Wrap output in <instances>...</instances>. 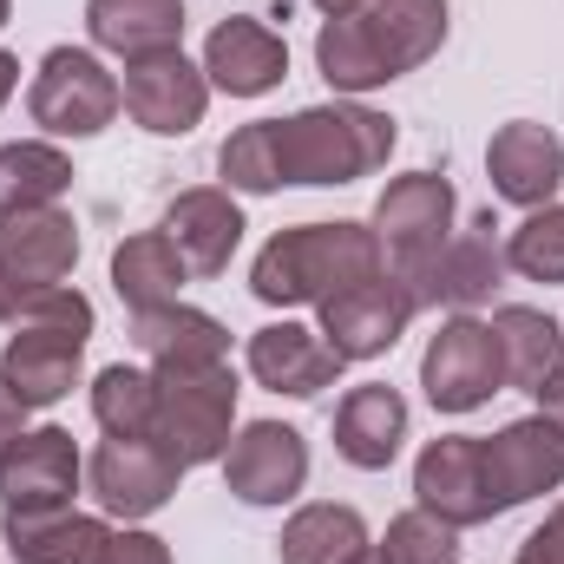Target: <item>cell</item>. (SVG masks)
Returning <instances> with one entry per match:
<instances>
[{
    "label": "cell",
    "mask_w": 564,
    "mask_h": 564,
    "mask_svg": "<svg viewBox=\"0 0 564 564\" xmlns=\"http://www.w3.org/2000/svg\"><path fill=\"white\" fill-rule=\"evenodd\" d=\"M414 315H421L414 295L381 270V276H368V282L335 289V295L315 308V328L328 335V348H335L341 361H381V355L401 348V335L414 328Z\"/></svg>",
    "instance_id": "obj_11"
},
{
    "label": "cell",
    "mask_w": 564,
    "mask_h": 564,
    "mask_svg": "<svg viewBox=\"0 0 564 564\" xmlns=\"http://www.w3.org/2000/svg\"><path fill=\"white\" fill-rule=\"evenodd\" d=\"M112 519L106 512H79V506H59V512H0V545L13 564H106L112 545Z\"/></svg>",
    "instance_id": "obj_22"
},
{
    "label": "cell",
    "mask_w": 564,
    "mask_h": 564,
    "mask_svg": "<svg viewBox=\"0 0 564 564\" xmlns=\"http://www.w3.org/2000/svg\"><path fill=\"white\" fill-rule=\"evenodd\" d=\"M7 328H46V335L93 341V335H99V308H93V295H86V289H73V282H53V289H33V295H20V308H13V322H7Z\"/></svg>",
    "instance_id": "obj_35"
},
{
    "label": "cell",
    "mask_w": 564,
    "mask_h": 564,
    "mask_svg": "<svg viewBox=\"0 0 564 564\" xmlns=\"http://www.w3.org/2000/svg\"><path fill=\"white\" fill-rule=\"evenodd\" d=\"M0 388L26 414H46V408L73 401V388H86V341L46 335V328H13L7 348H0Z\"/></svg>",
    "instance_id": "obj_20"
},
{
    "label": "cell",
    "mask_w": 564,
    "mask_h": 564,
    "mask_svg": "<svg viewBox=\"0 0 564 564\" xmlns=\"http://www.w3.org/2000/svg\"><path fill=\"white\" fill-rule=\"evenodd\" d=\"M119 112H126V86L93 46H46L40 53L33 79H26V119L40 126V139H99V132H112Z\"/></svg>",
    "instance_id": "obj_3"
},
{
    "label": "cell",
    "mask_w": 564,
    "mask_h": 564,
    "mask_svg": "<svg viewBox=\"0 0 564 564\" xmlns=\"http://www.w3.org/2000/svg\"><path fill=\"white\" fill-rule=\"evenodd\" d=\"M7 20H13V0H0V26H7Z\"/></svg>",
    "instance_id": "obj_44"
},
{
    "label": "cell",
    "mask_w": 564,
    "mask_h": 564,
    "mask_svg": "<svg viewBox=\"0 0 564 564\" xmlns=\"http://www.w3.org/2000/svg\"><path fill=\"white\" fill-rule=\"evenodd\" d=\"M512 564H564V499L545 512L539 532H525V545L512 552Z\"/></svg>",
    "instance_id": "obj_37"
},
{
    "label": "cell",
    "mask_w": 564,
    "mask_h": 564,
    "mask_svg": "<svg viewBox=\"0 0 564 564\" xmlns=\"http://www.w3.org/2000/svg\"><path fill=\"white\" fill-rule=\"evenodd\" d=\"M106 564H177V558L151 525H119L112 545H106Z\"/></svg>",
    "instance_id": "obj_36"
},
{
    "label": "cell",
    "mask_w": 564,
    "mask_h": 564,
    "mask_svg": "<svg viewBox=\"0 0 564 564\" xmlns=\"http://www.w3.org/2000/svg\"><path fill=\"white\" fill-rule=\"evenodd\" d=\"M204 79L224 99H270L289 79V40L257 13H230L204 33Z\"/></svg>",
    "instance_id": "obj_15"
},
{
    "label": "cell",
    "mask_w": 564,
    "mask_h": 564,
    "mask_svg": "<svg viewBox=\"0 0 564 564\" xmlns=\"http://www.w3.org/2000/svg\"><path fill=\"white\" fill-rule=\"evenodd\" d=\"M119 86H126V119L151 139H191L210 112V79L184 46L151 53V59H126Z\"/></svg>",
    "instance_id": "obj_12"
},
{
    "label": "cell",
    "mask_w": 564,
    "mask_h": 564,
    "mask_svg": "<svg viewBox=\"0 0 564 564\" xmlns=\"http://www.w3.org/2000/svg\"><path fill=\"white\" fill-rule=\"evenodd\" d=\"M243 368H250L257 388H270L282 401H315V394H328V388L341 381L348 361L328 348L322 328L282 315V322H263V328L243 341Z\"/></svg>",
    "instance_id": "obj_14"
},
{
    "label": "cell",
    "mask_w": 564,
    "mask_h": 564,
    "mask_svg": "<svg viewBox=\"0 0 564 564\" xmlns=\"http://www.w3.org/2000/svg\"><path fill=\"white\" fill-rule=\"evenodd\" d=\"M375 237H381V257H388V276L408 282L433 263V250L453 237L459 224V191L453 177L440 171H408V177H388V191L375 197Z\"/></svg>",
    "instance_id": "obj_5"
},
{
    "label": "cell",
    "mask_w": 564,
    "mask_h": 564,
    "mask_svg": "<svg viewBox=\"0 0 564 564\" xmlns=\"http://www.w3.org/2000/svg\"><path fill=\"white\" fill-rule=\"evenodd\" d=\"M86 492V453L66 426H26L0 459V512H59Z\"/></svg>",
    "instance_id": "obj_13"
},
{
    "label": "cell",
    "mask_w": 564,
    "mask_h": 564,
    "mask_svg": "<svg viewBox=\"0 0 564 564\" xmlns=\"http://www.w3.org/2000/svg\"><path fill=\"white\" fill-rule=\"evenodd\" d=\"M539 414H552V421L564 426V375L552 381V388H545V394H539Z\"/></svg>",
    "instance_id": "obj_40"
},
{
    "label": "cell",
    "mask_w": 564,
    "mask_h": 564,
    "mask_svg": "<svg viewBox=\"0 0 564 564\" xmlns=\"http://www.w3.org/2000/svg\"><path fill=\"white\" fill-rule=\"evenodd\" d=\"M184 282H191V263L177 257V243L164 230H139L112 250V295L144 315V308H164V302H184Z\"/></svg>",
    "instance_id": "obj_28"
},
{
    "label": "cell",
    "mask_w": 564,
    "mask_h": 564,
    "mask_svg": "<svg viewBox=\"0 0 564 564\" xmlns=\"http://www.w3.org/2000/svg\"><path fill=\"white\" fill-rule=\"evenodd\" d=\"M479 466H486V499L492 519L519 512L545 492H564V426L552 414H519L499 433L479 440Z\"/></svg>",
    "instance_id": "obj_8"
},
{
    "label": "cell",
    "mask_w": 564,
    "mask_h": 564,
    "mask_svg": "<svg viewBox=\"0 0 564 564\" xmlns=\"http://www.w3.org/2000/svg\"><path fill=\"white\" fill-rule=\"evenodd\" d=\"M86 401H93V426L106 440H151L158 421V375L139 361H112L86 381Z\"/></svg>",
    "instance_id": "obj_30"
},
{
    "label": "cell",
    "mask_w": 564,
    "mask_h": 564,
    "mask_svg": "<svg viewBox=\"0 0 564 564\" xmlns=\"http://www.w3.org/2000/svg\"><path fill=\"white\" fill-rule=\"evenodd\" d=\"M217 177L237 197H276L282 191V144H276V119H250L230 139L217 144Z\"/></svg>",
    "instance_id": "obj_32"
},
{
    "label": "cell",
    "mask_w": 564,
    "mask_h": 564,
    "mask_svg": "<svg viewBox=\"0 0 564 564\" xmlns=\"http://www.w3.org/2000/svg\"><path fill=\"white\" fill-rule=\"evenodd\" d=\"M388 270L381 257V237L375 224H355V217H335V224H289L276 230L257 263H250V295L263 308H322L335 289L348 282H368Z\"/></svg>",
    "instance_id": "obj_1"
},
{
    "label": "cell",
    "mask_w": 564,
    "mask_h": 564,
    "mask_svg": "<svg viewBox=\"0 0 564 564\" xmlns=\"http://www.w3.org/2000/svg\"><path fill=\"white\" fill-rule=\"evenodd\" d=\"M73 191V158L53 139H13L0 144V217L7 210H40Z\"/></svg>",
    "instance_id": "obj_31"
},
{
    "label": "cell",
    "mask_w": 564,
    "mask_h": 564,
    "mask_svg": "<svg viewBox=\"0 0 564 564\" xmlns=\"http://www.w3.org/2000/svg\"><path fill=\"white\" fill-rule=\"evenodd\" d=\"M322 20H341V13H361V0H308Z\"/></svg>",
    "instance_id": "obj_41"
},
{
    "label": "cell",
    "mask_w": 564,
    "mask_h": 564,
    "mask_svg": "<svg viewBox=\"0 0 564 564\" xmlns=\"http://www.w3.org/2000/svg\"><path fill=\"white\" fill-rule=\"evenodd\" d=\"M421 394H426V408L446 414V421H466V414H479L492 394H506L492 322H479V315H446V322L426 335Z\"/></svg>",
    "instance_id": "obj_6"
},
{
    "label": "cell",
    "mask_w": 564,
    "mask_h": 564,
    "mask_svg": "<svg viewBox=\"0 0 564 564\" xmlns=\"http://www.w3.org/2000/svg\"><path fill=\"white\" fill-rule=\"evenodd\" d=\"M282 144V191H335V184H361L375 171H388L394 158V119L368 99H322L276 119Z\"/></svg>",
    "instance_id": "obj_2"
},
{
    "label": "cell",
    "mask_w": 564,
    "mask_h": 564,
    "mask_svg": "<svg viewBox=\"0 0 564 564\" xmlns=\"http://www.w3.org/2000/svg\"><path fill=\"white\" fill-rule=\"evenodd\" d=\"M315 73L328 79L335 99H368V93H388L394 86V66L375 46V33H368L361 13H341V20H322L315 26Z\"/></svg>",
    "instance_id": "obj_27"
},
{
    "label": "cell",
    "mask_w": 564,
    "mask_h": 564,
    "mask_svg": "<svg viewBox=\"0 0 564 564\" xmlns=\"http://www.w3.org/2000/svg\"><path fill=\"white\" fill-rule=\"evenodd\" d=\"M408 426H414V408L401 388L388 381H361L341 394L335 408V453L355 466V473H388L408 446Z\"/></svg>",
    "instance_id": "obj_21"
},
{
    "label": "cell",
    "mask_w": 564,
    "mask_h": 564,
    "mask_svg": "<svg viewBox=\"0 0 564 564\" xmlns=\"http://www.w3.org/2000/svg\"><path fill=\"white\" fill-rule=\"evenodd\" d=\"M486 177H492V197L512 204V210H539V204H558L564 184V139L539 119H512L499 126L486 144Z\"/></svg>",
    "instance_id": "obj_18"
},
{
    "label": "cell",
    "mask_w": 564,
    "mask_h": 564,
    "mask_svg": "<svg viewBox=\"0 0 564 564\" xmlns=\"http://www.w3.org/2000/svg\"><path fill=\"white\" fill-rule=\"evenodd\" d=\"M171 243H177V257L191 263V276H224L230 270V257L243 250V204H237V191H224V184H191V191H177L171 204H164V224H158Z\"/></svg>",
    "instance_id": "obj_19"
},
{
    "label": "cell",
    "mask_w": 564,
    "mask_h": 564,
    "mask_svg": "<svg viewBox=\"0 0 564 564\" xmlns=\"http://www.w3.org/2000/svg\"><path fill=\"white\" fill-rule=\"evenodd\" d=\"M414 506L473 532L492 519L486 499V466H479V433H440L414 453Z\"/></svg>",
    "instance_id": "obj_17"
},
{
    "label": "cell",
    "mask_w": 564,
    "mask_h": 564,
    "mask_svg": "<svg viewBox=\"0 0 564 564\" xmlns=\"http://www.w3.org/2000/svg\"><path fill=\"white\" fill-rule=\"evenodd\" d=\"M506 270L519 282H564V204H539L506 230Z\"/></svg>",
    "instance_id": "obj_33"
},
{
    "label": "cell",
    "mask_w": 564,
    "mask_h": 564,
    "mask_svg": "<svg viewBox=\"0 0 564 564\" xmlns=\"http://www.w3.org/2000/svg\"><path fill=\"white\" fill-rule=\"evenodd\" d=\"M361 20H368L375 46L388 53L394 79L421 73L426 59L446 46V33H453V7L446 0H361Z\"/></svg>",
    "instance_id": "obj_26"
},
{
    "label": "cell",
    "mask_w": 564,
    "mask_h": 564,
    "mask_svg": "<svg viewBox=\"0 0 564 564\" xmlns=\"http://www.w3.org/2000/svg\"><path fill=\"white\" fill-rule=\"evenodd\" d=\"M13 308H20V295H13V282L0 276V322H13Z\"/></svg>",
    "instance_id": "obj_42"
},
{
    "label": "cell",
    "mask_w": 564,
    "mask_h": 564,
    "mask_svg": "<svg viewBox=\"0 0 564 564\" xmlns=\"http://www.w3.org/2000/svg\"><path fill=\"white\" fill-rule=\"evenodd\" d=\"M158 375V368H151ZM237 375H230V361H217V368H164L158 375V421H151V440L184 466V473H197V466H217L224 453H230V440H237Z\"/></svg>",
    "instance_id": "obj_4"
},
{
    "label": "cell",
    "mask_w": 564,
    "mask_h": 564,
    "mask_svg": "<svg viewBox=\"0 0 564 564\" xmlns=\"http://www.w3.org/2000/svg\"><path fill=\"white\" fill-rule=\"evenodd\" d=\"M217 466H224L230 499H243L257 512H276V506H295L302 486H308V440L289 421H243Z\"/></svg>",
    "instance_id": "obj_10"
},
{
    "label": "cell",
    "mask_w": 564,
    "mask_h": 564,
    "mask_svg": "<svg viewBox=\"0 0 564 564\" xmlns=\"http://www.w3.org/2000/svg\"><path fill=\"white\" fill-rule=\"evenodd\" d=\"M20 93V59L13 53H0V112H7V99Z\"/></svg>",
    "instance_id": "obj_39"
},
{
    "label": "cell",
    "mask_w": 564,
    "mask_h": 564,
    "mask_svg": "<svg viewBox=\"0 0 564 564\" xmlns=\"http://www.w3.org/2000/svg\"><path fill=\"white\" fill-rule=\"evenodd\" d=\"M184 0H86V40L112 59H151L184 46Z\"/></svg>",
    "instance_id": "obj_25"
},
{
    "label": "cell",
    "mask_w": 564,
    "mask_h": 564,
    "mask_svg": "<svg viewBox=\"0 0 564 564\" xmlns=\"http://www.w3.org/2000/svg\"><path fill=\"white\" fill-rule=\"evenodd\" d=\"M506 237H499V224H492V210L486 217H473L466 230H453L440 250H433V263H426L421 276H408L401 289L414 295V308H446V315H479V308H492V295L506 289Z\"/></svg>",
    "instance_id": "obj_7"
},
{
    "label": "cell",
    "mask_w": 564,
    "mask_h": 564,
    "mask_svg": "<svg viewBox=\"0 0 564 564\" xmlns=\"http://www.w3.org/2000/svg\"><path fill=\"white\" fill-rule=\"evenodd\" d=\"M375 545L368 519L355 506H335V499H315V506H295L282 519L276 558L282 564H348Z\"/></svg>",
    "instance_id": "obj_29"
},
{
    "label": "cell",
    "mask_w": 564,
    "mask_h": 564,
    "mask_svg": "<svg viewBox=\"0 0 564 564\" xmlns=\"http://www.w3.org/2000/svg\"><path fill=\"white\" fill-rule=\"evenodd\" d=\"M20 433H26V408H20V401L0 388V459L13 453V440H20Z\"/></svg>",
    "instance_id": "obj_38"
},
{
    "label": "cell",
    "mask_w": 564,
    "mask_h": 564,
    "mask_svg": "<svg viewBox=\"0 0 564 564\" xmlns=\"http://www.w3.org/2000/svg\"><path fill=\"white\" fill-rule=\"evenodd\" d=\"M492 341H499V375L512 394H545L564 375V322L532 302H499L492 308Z\"/></svg>",
    "instance_id": "obj_23"
},
{
    "label": "cell",
    "mask_w": 564,
    "mask_h": 564,
    "mask_svg": "<svg viewBox=\"0 0 564 564\" xmlns=\"http://www.w3.org/2000/svg\"><path fill=\"white\" fill-rule=\"evenodd\" d=\"M73 270H79V217L66 204L0 217V276L13 282V295L73 282Z\"/></svg>",
    "instance_id": "obj_16"
},
{
    "label": "cell",
    "mask_w": 564,
    "mask_h": 564,
    "mask_svg": "<svg viewBox=\"0 0 564 564\" xmlns=\"http://www.w3.org/2000/svg\"><path fill=\"white\" fill-rule=\"evenodd\" d=\"M348 564H388V558H381V545H368L361 558H348Z\"/></svg>",
    "instance_id": "obj_43"
},
{
    "label": "cell",
    "mask_w": 564,
    "mask_h": 564,
    "mask_svg": "<svg viewBox=\"0 0 564 564\" xmlns=\"http://www.w3.org/2000/svg\"><path fill=\"white\" fill-rule=\"evenodd\" d=\"M375 545H381V558H388V564H459V558H466L459 525L433 519V512H421V506L394 512V519H388V532H381Z\"/></svg>",
    "instance_id": "obj_34"
},
{
    "label": "cell",
    "mask_w": 564,
    "mask_h": 564,
    "mask_svg": "<svg viewBox=\"0 0 564 564\" xmlns=\"http://www.w3.org/2000/svg\"><path fill=\"white\" fill-rule=\"evenodd\" d=\"M184 486V466L158 440H99L86 453V492L112 525H144L158 519Z\"/></svg>",
    "instance_id": "obj_9"
},
{
    "label": "cell",
    "mask_w": 564,
    "mask_h": 564,
    "mask_svg": "<svg viewBox=\"0 0 564 564\" xmlns=\"http://www.w3.org/2000/svg\"><path fill=\"white\" fill-rule=\"evenodd\" d=\"M132 348L144 355V368H217L230 361V328L210 315V308H191V302H164V308H144L132 315Z\"/></svg>",
    "instance_id": "obj_24"
}]
</instances>
